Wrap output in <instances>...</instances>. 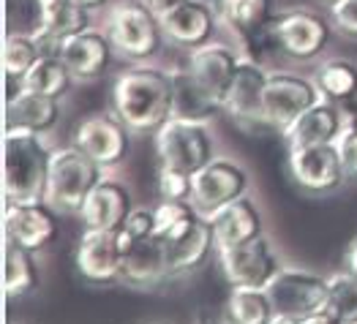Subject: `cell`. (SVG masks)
Instances as JSON below:
<instances>
[{
  "instance_id": "obj_47",
  "label": "cell",
  "mask_w": 357,
  "mask_h": 324,
  "mask_svg": "<svg viewBox=\"0 0 357 324\" xmlns=\"http://www.w3.org/2000/svg\"><path fill=\"white\" fill-rule=\"evenodd\" d=\"M355 324H357V322H355Z\"/></svg>"
},
{
  "instance_id": "obj_7",
  "label": "cell",
  "mask_w": 357,
  "mask_h": 324,
  "mask_svg": "<svg viewBox=\"0 0 357 324\" xmlns=\"http://www.w3.org/2000/svg\"><path fill=\"white\" fill-rule=\"evenodd\" d=\"M333 22L308 8H289L275 14L273 20V36L281 55L292 60H314L328 49L333 38Z\"/></svg>"
},
{
  "instance_id": "obj_25",
  "label": "cell",
  "mask_w": 357,
  "mask_h": 324,
  "mask_svg": "<svg viewBox=\"0 0 357 324\" xmlns=\"http://www.w3.org/2000/svg\"><path fill=\"white\" fill-rule=\"evenodd\" d=\"M210 224H213V232L218 240V248L243 245V242H251V240L265 235L262 210L257 207V202L251 196H243L238 202L227 205L224 210H218L210 218Z\"/></svg>"
},
{
  "instance_id": "obj_3",
  "label": "cell",
  "mask_w": 357,
  "mask_h": 324,
  "mask_svg": "<svg viewBox=\"0 0 357 324\" xmlns=\"http://www.w3.org/2000/svg\"><path fill=\"white\" fill-rule=\"evenodd\" d=\"M107 36L115 47V55L126 60H148L158 55L167 33L161 17L153 14L142 0H120L107 14Z\"/></svg>"
},
{
  "instance_id": "obj_9",
  "label": "cell",
  "mask_w": 357,
  "mask_h": 324,
  "mask_svg": "<svg viewBox=\"0 0 357 324\" xmlns=\"http://www.w3.org/2000/svg\"><path fill=\"white\" fill-rule=\"evenodd\" d=\"M248 185H251V177L245 172V167H240L235 158L215 155L205 169L194 175L191 205L205 218H213L218 210L248 196Z\"/></svg>"
},
{
  "instance_id": "obj_10",
  "label": "cell",
  "mask_w": 357,
  "mask_h": 324,
  "mask_svg": "<svg viewBox=\"0 0 357 324\" xmlns=\"http://www.w3.org/2000/svg\"><path fill=\"white\" fill-rule=\"evenodd\" d=\"M319 98L322 95H319L317 85H314V79H308L303 74H295V71H270L268 88H265V101H262L268 128L284 134Z\"/></svg>"
},
{
  "instance_id": "obj_4",
  "label": "cell",
  "mask_w": 357,
  "mask_h": 324,
  "mask_svg": "<svg viewBox=\"0 0 357 324\" xmlns=\"http://www.w3.org/2000/svg\"><path fill=\"white\" fill-rule=\"evenodd\" d=\"M158 167L197 175L215 158V137L205 120L172 118L155 137Z\"/></svg>"
},
{
  "instance_id": "obj_35",
  "label": "cell",
  "mask_w": 357,
  "mask_h": 324,
  "mask_svg": "<svg viewBox=\"0 0 357 324\" xmlns=\"http://www.w3.org/2000/svg\"><path fill=\"white\" fill-rule=\"evenodd\" d=\"M44 58V49L38 44V38H28V36H6L3 44V71L11 77L25 79L30 68Z\"/></svg>"
},
{
  "instance_id": "obj_30",
  "label": "cell",
  "mask_w": 357,
  "mask_h": 324,
  "mask_svg": "<svg viewBox=\"0 0 357 324\" xmlns=\"http://www.w3.org/2000/svg\"><path fill=\"white\" fill-rule=\"evenodd\" d=\"M77 79L71 77V71L63 65V60L58 55H44L38 58V63L25 74V88L36 90L41 95H50V98H63L68 95V90Z\"/></svg>"
},
{
  "instance_id": "obj_40",
  "label": "cell",
  "mask_w": 357,
  "mask_h": 324,
  "mask_svg": "<svg viewBox=\"0 0 357 324\" xmlns=\"http://www.w3.org/2000/svg\"><path fill=\"white\" fill-rule=\"evenodd\" d=\"M145 6H148L153 14H158V17H164V14H169L172 8H178L183 3H188V0H142Z\"/></svg>"
},
{
  "instance_id": "obj_2",
  "label": "cell",
  "mask_w": 357,
  "mask_h": 324,
  "mask_svg": "<svg viewBox=\"0 0 357 324\" xmlns=\"http://www.w3.org/2000/svg\"><path fill=\"white\" fill-rule=\"evenodd\" d=\"M6 167H3V188L8 202H33L47 199L50 169L55 150L47 145V137L6 131Z\"/></svg>"
},
{
  "instance_id": "obj_20",
  "label": "cell",
  "mask_w": 357,
  "mask_h": 324,
  "mask_svg": "<svg viewBox=\"0 0 357 324\" xmlns=\"http://www.w3.org/2000/svg\"><path fill=\"white\" fill-rule=\"evenodd\" d=\"M218 17L221 14L210 6L208 0H188L178 8H172L169 14H164L161 25H164V33L172 44L194 52V49L205 47L210 41H215Z\"/></svg>"
},
{
  "instance_id": "obj_24",
  "label": "cell",
  "mask_w": 357,
  "mask_h": 324,
  "mask_svg": "<svg viewBox=\"0 0 357 324\" xmlns=\"http://www.w3.org/2000/svg\"><path fill=\"white\" fill-rule=\"evenodd\" d=\"M344 125H347V115L341 112V107L328 101V98H319L281 137L287 139L289 150L314 148V145H333Z\"/></svg>"
},
{
  "instance_id": "obj_44",
  "label": "cell",
  "mask_w": 357,
  "mask_h": 324,
  "mask_svg": "<svg viewBox=\"0 0 357 324\" xmlns=\"http://www.w3.org/2000/svg\"><path fill=\"white\" fill-rule=\"evenodd\" d=\"M325 3H328V6H333V3H338V0H325Z\"/></svg>"
},
{
  "instance_id": "obj_1",
  "label": "cell",
  "mask_w": 357,
  "mask_h": 324,
  "mask_svg": "<svg viewBox=\"0 0 357 324\" xmlns=\"http://www.w3.org/2000/svg\"><path fill=\"white\" fill-rule=\"evenodd\" d=\"M112 107L131 134L155 137L175 118V77L167 68L134 65L112 85Z\"/></svg>"
},
{
  "instance_id": "obj_45",
  "label": "cell",
  "mask_w": 357,
  "mask_h": 324,
  "mask_svg": "<svg viewBox=\"0 0 357 324\" xmlns=\"http://www.w3.org/2000/svg\"><path fill=\"white\" fill-rule=\"evenodd\" d=\"M275 324H295V322H275Z\"/></svg>"
},
{
  "instance_id": "obj_14",
  "label": "cell",
  "mask_w": 357,
  "mask_h": 324,
  "mask_svg": "<svg viewBox=\"0 0 357 324\" xmlns=\"http://www.w3.org/2000/svg\"><path fill=\"white\" fill-rule=\"evenodd\" d=\"M270 71H265L262 63L251 58H243L238 74L232 79V88L224 98V112L245 131H270L265 120V88H268Z\"/></svg>"
},
{
  "instance_id": "obj_26",
  "label": "cell",
  "mask_w": 357,
  "mask_h": 324,
  "mask_svg": "<svg viewBox=\"0 0 357 324\" xmlns=\"http://www.w3.org/2000/svg\"><path fill=\"white\" fill-rule=\"evenodd\" d=\"M227 324H275V308L270 300L268 289L257 286H232L224 305Z\"/></svg>"
},
{
  "instance_id": "obj_32",
  "label": "cell",
  "mask_w": 357,
  "mask_h": 324,
  "mask_svg": "<svg viewBox=\"0 0 357 324\" xmlns=\"http://www.w3.org/2000/svg\"><path fill=\"white\" fill-rule=\"evenodd\" d=\"M47 30V0H6V36L41 38Z\"/></svg>"
},
{
  "instance_id": "obj_5",
  "label": "cell",
  "mask_w": 357,
  "mask_h": 324,
  "mask_svg": "<svg viewBox=\"0 0 357 324\" xmlns=\"http://www.w3.org/2000/svg\"><path fill=\"white\" fill-rule=\"evenodd\" d=\"M278 322H305L328 311L330 281L319 272L303 267H281L278 275L268 284Z\"/></svg>"
},
{
  "instance_id": "obj_42",
  "label": "cell",
  "mask_w": 357,
  "mask_h": 324,
  "mask_svg": "<svg viewBox=\"0 0 357 324\" xmlns=\"http://www.w3.org/2000/svg\"><path fill=\"white\" fill-rule=\"evenodd\" d=\"M347 262H349V270L357 275V240L352 242V248H349V254H347Z\"/></svg>"
},
{
  "instance_id": "obj_34",
  "label": "cell",
  "mask_w": 357,
  "mask_h": 324,
  "mask_svg": "<svg viewBox=\"0 0 357 324\" xmlns=\"http://www.w3.org/2000/svg\"><path fill=\"white\" fill-rule=\"evenodd\" d=\"M330 281V297H328V314L344 324L357 322V275L352 270L333 272L328 275Z\"/></svg>"
},
{
  "instance_id": "obj_12",
  "label": "cell",
  "mask_w": 357,
  "mask_h": 324,
  "mask_svg": "<svg viewBox=\"0 0 357 324\" xmlns=\"http://www.w3.org/2000/svg\"><path fill=\"white\" fill-rule=\"evenodd\" d=\"M218 262L229 281V286H257L268 289V284L278 275L281 262L275 248L270 245L268 235L257 237L243 245L218 248Z\"/></svg>"
},
{
  "instance_id": "obj_16",
  "label": "cell",
  "mask_w": 357,
  "mask_h": 324,
  "mask_svg": "<svg viewBox=\"0 0 357 324\" xmlns=\"http://www.w3.org/2000/svg\"><path fill=\"white\" fill-rule=\"evenodd\" d=\"M63 65L71 71V77L77 82H96L101 79L109 65H112V58L115 55V47L107 36V30L98 28H88L77 36H68L58 44V52H55Z\"/></svg>"
},
{
  "instance_id": "obj_31",
  "label": "cell",
  "mask_w": 357,
  "mask_h": 324,
  "mask_svg": "<svg viewBox=\"0 0 357 324\" xmlns=\"http://www.w3.org/2000/svg\"><path fill=\"white\" fill-rule=\"evenodd\" d=\"M90 14L82 3L77 0H47V36L63 41L68 36H77L82 30L93 28L90 25Z\"/></svg>"
},
{
  "instance_id": "obj_15",
  "label": "cell",
  "mask_w": 357,
  "mask_h": 324,
  "mask_svg": "<svg viewBox=\"0 0 357 324\" xmlns=\"http://www.w3.org/2000/svg\"><path fill=\"white\" fill-rule=\"evenodd\" d=\"M77 272L93 286H112L123 284V240L112 229H85L77 242Z\"/></svg>"
},
{
  "instance_id": "obj_11",
  "label": "cell",
  "mask_w": 357,
  "mask_h": 324,
  "mask_svg": "<svg viewBox=\"0 0 357 324\" xmlns=\"http://www.w3.org/2000/svg\"><path fill=\"white\" fill-rule=\"evenodd\" d=\"M74 148H79L98 167H120L131 153V128L112 112L90 115L74 128Z\"/></svg>"
},
{
  "instance_id": "obj_22",
  "label": "cell",
  "mask_w": 357,
  "mask_h": 324,
  "mask_svg": "<svg viewBox=\"0 0 357 324\" xmlns=\"http://www.w3.org/2000/svg\"><path fill=\"white\" fill-rule=\"evenodd\" d=\"M164 248H167L169 275H191L208 265L210 256H218V240L210 218L205 215H199V221L183 235L167 240Z\"/></svg>"
},
{
  "instance_id": "obj_18",
  "label": "cell",
  "mask_w": 357,
  "mask_h": 324,
  "mask_svg": "<svg viewBox=\"0 0 357 324\" xmlns=\"http://www.w3.org/2000/svg\"><path fill=\"white\" fill-rule=\"evenodd\" d=\"M240 63H243V55L235 47H229L224 41H210V44L194 49L188 55V65L185 68L218 104H224L227 93L232 88V79L238 74Z\"/></svg>"
},
{
  "instance_id": "obj_6",
  "label": "cell",
  "mask_w": 357,
  "mask_h": 324,
  "mask_svg": "<svg viewBox=\"0 0 357 324\" xmlns=\"http://www.w3.org/2000/svg\"><path fill=\"white\" fill-rule=\"evenodd\" d=\"M104 167H98L79 148H60L52 155L50 185H47V202L58 213H77L88 202L93 188L101 183Z\"/></svg>"
},
{
  "instance_id": "obj_33",
  "label": "cell",
  "mask_w": 357,
  "mask_h": 324,
  "mask_svg": "<svg viewBox=\"0 0 357 324\" xmlns=\"http://www.w3.org/2000/svg\"><path fill=\"white\" fill-rule=\"evenodd\" d=\"M153 210H155V237L161 242L183 235L202 215L191 202H175V199H161V205L153 207Z\"/></svg>"
},
{
  "instance_id": "obj_36",
  "label": "cell",
  "mask_w": 357,
  "mask_h": 324,
  "mask_svg": "<svg viewBox=\"0 0 357 324\" xmlns=\"http://www.w3.org/2000/svg\"><path fill=\"white\" fill-rule=\"evenodd\" d=\"M158 191H161V199L191 202L194 175L180 172V169H169V167H158Z\"/></svg>"
},
{
  "instance_id": "obj_28",
  "label": "cell",
  "mask_w": 357,
  "mask_h": 324,
  "mask_svg": "<svg viewBox=\"0 0 357 324\" xmlns=\"http://www.w3.org/2000/svg\"><path fill=\"white\" fill-rule=\"evenodd\" d=\"M41 289V267L36 254L6 240V295L30 297Z\"/></svg>"
},
{
  "instance_id": "obj_17",
  "label": "cell",
  "mask_w": 357,
  "mask_h": 324,
  "mask_svg": "<svg viewBox=\"0 0 357 324\" xmlns=\"http://www.w3.org/2000/svg\"><path fill=\"white\" fill-rule=\"evenodd\" d=\"M289 175L308 194H335L349 183L335 145L289 150Z\"/></svg>"
},
{
  "instance_id": "obj_43",
  "label": "cell",
  "mask_w": 357,
  "mask_h": 324,
  "mask_svg": "<svg viewBox=\"0 0 357 324\" xmlns=\"http://www.w3.org/2000/svg\"><path fill=\"white\" fill-rule=\"evenodd\" d=\"M77 3H82L88 11H98V8H104L109 0H77Z\"/></svg>"
},
{
  "instance_id": "obj_41",
  "label": "cell",
  "mask_w": 357,
  "mask_h": 324,
  "mask_svg": "<svg viewBox=\"0 0 357 324\" xmlns=\"http://www.w3.org/2000/svg\"><path fill=\"white\" fill-rule=\"evenodd\" d=\"M300 324H344V322L335 319L328 311H322V314H317V316H311V319H305V322H300Z\"/></svg>"
},
{
  "instance_id": "obj_19",
  "label": "cell",
  "mask_w": 357,
  "mask_h": 324,
  "mask_svg": "<svg viewBox=\"0 0 357 324\" xmlns=\"http://www.w3.org/2000/svg\"><path fill=\"white\" fill-rule=\"evenodd\" d=\"M134 213V196L131 188L112 175H104L101 183L93 188L88 202L79 210V218L85 229H112L120 232L128 215Z\"/></svg>"
},
{
  "instance_id": "obj_8",
  "label": "cell",
  "mask_w": 357,
  "mask_h": 324,
  "mask_svg": "<svg viewBox=\"0 0 357 324\" xmlns=\"http://www.w3.org/2000/svg\"><path fill=\"white\" fill-rule=\"evenodd\" d=\"M218 14L240 38L243 58L262 63L270 49L278 52L273 36L275 14L270 11V0H218Z\"/></svg>"
},
{
  "instance_id": "obj_13",
  "label": "cell",
  "mask_w": 357,
  "mask_h": 324,
  "mask_svg": "<svg viewBox=\"0 0 357 324\" xmlns=\"http://www.w3.org/2000/svg\"><path fill=\"white\" fill-rule=\"evenodd\" d=\"M60 232L58 210L47 199L8 202L6 199V240L28 248L33 254L47 251Z\"/></svg>"
},
{
  "instance_id": "obj_38",
  "label": "cell",
  "mask_w": 357,
  "mask_h": 324,
  "mask_svg": "<svg viewBox=\"0 0 357 324\" xmlns=\"http://www.w3.org/2000/svg\"><path fill=\"white\" fill-rule=\"evenodd\" d=\"M330 22L347 38H357V0H338L330 6Z\"/></svg>"
},
{
  "instance_id": "obj_29",
  "label": "cell",
  "mask_w": 357,
  "mask_h": 324,
  "mask_svg": "<svg viewBox=\"0 0 357 324\" xmlns=\"http://www.w3.org/2000/svg\"><path fill=\"white\" fill-rule=\"evenodd\" d=\"M322 98L347 104L357 95V65L352 60H325L311 77Z\"/></svg>"
},
{
  "instance_id": "obj_23",
  "label": "cell",
  "mask_w": 357,
  "mask_h": 324,
  "mask_svg": "<svg viewBox=\"0 0 357 324\" xmlns=\"http://www.w3.org/2000/svg\"><path fill=\"white\" fill-rule=\"evenodd\" d=\"M60 123V101L36 90H20L6 98V131H22L36 137H50Z\"/></svg>"
},
{
  "instance_id": "obj_39",
  "label": "cell",
  "mask_w": 357,
  "mask_h": 324,
  "mask_svg": "<svg viewBox=\"0 0 357 324\" xmlns=\"http://www.w3.org/2000/svg\"><path fill=\"white\" fill-rule=\"evenodd\" d=\"M123 237H150L155 235V210L150 207H134V213L128 215V221L120 229Z\"/></svg>"
},
{
  "instance_id": "obj_21",
  "label": "cell",
  "mask_w": 357,
  "mask_h": 324,
  "mask_svg": "<svg viewBox=\"0 0 357 324\" xmlns=\"http://www.w3.org/2000/svg\"><path fill=\"white\" fill-rule=\"evenodd\" d=\"M123 270L120 278L128 286H158L169 278L167 248L155 235L150 237H123Z\"/></svg>"
},
{
  "instance_id": "obj_27",
  "label": "cell",
  "mask_w": 357,
  "mask_h": 324,
  "mask_svg": "<svg viewBox=\"0 0 357 324\" xmlns=\"http://www.w3.org/2000/svg\"><path fill=\"white\" fill-rule=\"evenodd\" d=\"M172 77H175V118L205 120L208 123L210 118L224 112V104H218L208 90L188 74V68L172 71Z\"/></svg>"
},
{
  "instance_id": "obj_46",
  "label": "cell",
  "mask_w": 357,
  "mask_h": 324,
  "mask_svg": "<svg viewBox=\"0 0 357 324\" xmlns=\"http://www.w3.org/2000/svg\"><path fill=\"white\" fill-rule=\"evenodd\" d=\"M224 324H227V322H224Z\"/></svg>"
},
{
  "instance_id": "obj_37",
  "label": "cell",
  "mask_w": 357,
  "mask_h": 324,
  "mask_svg": "<svg viewBox=\"0 0 357 324\" xmlns=\"http://www.w3.org/2000/svg\"><path fill=\"white\" fill-rule=\"evenodd\" d=\"M338 150V158H341V167H344V175L349 183H357V120L347 118V125L341 128L338 139L333 142Z\"/></svg>"
}]
</instances>
